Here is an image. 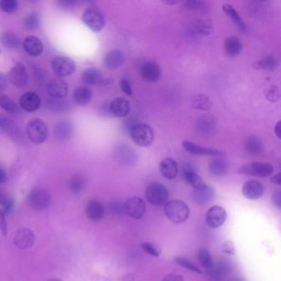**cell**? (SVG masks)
Instances as JSON below:
<instances>
[{
    "mask_svg": "<svg viewBox=\"0 0 281 281\" xmlns=\"http://www.w3.org/2000/svg\"><path fill=\"white\" fill-rule=\"evenodd\" d=\"M164 213L171 223L178 225L187 220L190 216V209L184 201L173 200L165 204Z\"/></svg>",
    "mask_w": 281,
    "mask_h": 281,
    "instance_id": "6da1fadb",
    "label": "cell"
},
{
    "mask_svg": "<svg viewBox=\"0 0 281 281\" xmlns=\"http://www.w3.org/2000/svg\"><path fill=\"white\" fill-rule=\"evenodd\" d=\"M130 133L132 140L139 147H150L154 140L153 129L147 124H134L131 126Z\"/></svg>",
    "mask_w": 281,
    "mask_h": 281,
    "instance_id": "7a4b0ae2",
    "label": "cell"
},
{
    "mask_svg": "<svg viewBox=\"0 0 281 281\" xmlns=\"http://www.w3.org/2000/svg\"><path fill=\"white\" fill-rule=\"evenodd\" d=\"M26 133L30 141L35 145H41L48 138L47 126L40 118H33L28 121Z\"/></svg>",
    "mask_w": 281,
    "mask_h": 281,
    "instance_id": "3957f363",
    "label": "cell"
},
{
    "mask_svg": "<svg viewBox=\"0 0 281 281\" xmlns=\"http://www.w3.org/2000/svg\"><path fill=\"white\" fill-rule=\"evenodd\" d=\"M147 201L154 206H161L169 201V193L165 186L159 182H152L145 190Z\"/></svg>",
    "mask_w": 281,
    "mask_h": 281,
    "instance_id": "277c9868",
    "label": "cell"
},
{
    "mask_svg": "<svg viewBox=\"0 0 281 281\" xmlns=\"http://www.w3.org/2000/svg\"><path fill=\"white\" fill-rule=\"evenodd\" d=\"M51 69L57 77L66 78L75 74L76 64L70 57L57 56L51 61Z\"/></svg>",
    "mask_w": 281,
    "mask_h": 281,
    "instance_id": "5b68a950",
    "label": "cell"
},
{
    "mask_svg": "<svg viewBox=\"0 0 281 281\" xmlns=\"http://www.w3.org/2000/svg\"><path fill=\"white\" fill-rule=\"evenodd\" d=\"M83 21L84 24L94 32L102 31L106 24V20L102 12L97 8L93 7L87 8L84 10L83 14Z\"/></svg>",
    "mask_w": 281,
    "mask_h": 281,
    "instance_id": "8992f818",
    "label": "cell"
},
{
    "mask_svg": "<svg viewBox=\"0 0 281 281\" xmlns=\"http://www.w3.org/2000/svg\"><path fill=\"white\" fill-rule=\"evenodd\" d=\"M239 173L258 177H268L273 174L274 168L271 164L262 162H252L245 164L239 170Z\"/></svg>",
    "mask_w": 281,
    "mask_h": 281,
    "instance_id": "52a82bcc",
    "label": "cell"
},
{
    "mask_svg": "<svg viewBox=\"0 0 281 281\" xmlns=\"http://www.w3.org/2000/svg\"><path fill=\"white\" fill-rule=\"evenodd\" d=\"M27 201L32 209L39 211L48 208L51 201V195L46 190L37 188L30 192Z\"/></svg>",
    "mask_w": 281,
    "mask_h": 281,
    "instance_id": "ba28073f",
    "label": "cell"
},
{
    "mask_svg": "<svg viewBox=\"0 0 281 281\" xmlns=\"http://www.w3.org/2000/svg\"><path fill=\"white\" fill-rule=\"evenodd\" d=\"M146 211L145 201L138 196H133L126 200L124 204V212L130 217L139 220L144 217Z\"/></svg>",
    "mask_w": 281,
    "mask_h": 281,
    "instance_id": "9c48e42d",
    "label": "cell"
},
{
    "mask_svg": "<svg viewBox=\"0 0 281 281\" xmlns=\"http://www.w3.org/2000/svg\"><path fill=\"white\" fill-rule=\"evenodd\" d=\"M46 92L52 99L61 100L69 94V85L61 78L51 79L46 85Z\"/></svg>",
    "mask_w": 281,
    "mask_h": 281,
    "instance_id": "30bf717a",
    "label": "cell"
},
{
    "mask_svg": "<svg viewBox=\"0 0 281 281\" xmlns=\"http://www.w3.org/2000/svg\"><path fill=\"white\" fill-rule=\"evenodd\" d=\"M8 79L19 88L24 87L28 81V74L24 64L21 62H18L8 73Z\"/></svg>",
    "mask_w": 281,
    "mask_h": 281,
    "instance_id": "8fae6325",
    "label": "cell"
},
{
    "mask_svg": "<svg viewBox=\"0 0 281 281\" xmlns=\"http://www.w3.org/2000/svg\"><path fill=\"white\" fill-rule=\"evenodd\" d=\"M226 219V210L220 206L211 207L206 215L207 225L213 228H220V226L225 224Z\"/></svg>",
    "mask_w": 281,
    "mask_h": 281,
    "instance_id": "7c38bea8",
    "label": "cell"
},
{
    "mask_svg": "<svg viewBox=\"0 0 281 281\" xmlns=\"http://www.w3.org/2000/svg\"><path fill=\"white\" fill-rule=\"evenodd\" d=\"M41 105L40 96L34 92L29 91L25 93L20 96L19 106L22 110L27 112H34L39 109Z\"/></svg>",
    "mask_w": 281,
    "mask_h": 281,
    "instance_id": "4fadbf2b",
    "label": "cell"
},
{
    "mask_svg": "<svg viewBox=\"0 0 281 281\" xmlns=\"http://www.w3.org/2000/svg\"><path fill=\"white\" fill-rule=\"evenodd\" d=\"M182 147L187 152L193 155L214 156V157H223L225 155V153L220 150L202 147L188 140H185L182 142Z\"/></svg>",
    "mask_w": 281,
    "mask_h": 281,
    "instance_id": "5bb4252c",
    "label": "cell"
},
{
    "mask_svg": "<svg viewBox=\"0 0 281 281\" xmlns=\"http://www.w3.org/2000/svg\"><path fill=\"white\" fill-rule=\"evenodd\" d=\"M160 66L154 61H146L140 67V75L149 83H154L160 78Z\"/></svg>",
    "mask_w": 281,
    "mask_h": 281,
    "instance_id": "9a60e30c",
    "label": "cell"
},
{
    "mask_svg": "<svg viewBox=\"0 0 281 281\" xmlns=\"http://www.w3.org/2000/svg\"><path fill=\"white\" fill-rule=\"evenodd\" d=\"M35 234L28 228H20L14 236V243L19 249H27L35 243Z\"/></svg>",
    "mask_w": 281,
    "mask_h": 281,
    "instance_id": "2e32d148",
    "label": "cell"
},
{
    "mask_svg": "<svg viewBox=\"0 0 281 281\" xmlns=\"http://www.w3.org/2000/svg\"><path fill=\"white\" fill-rule=\"evenodd\" d=\"M242 192L246 198L249 200L260 199L264 195L265 188L262 183L257 180H251L245 182L242 188Z\"/></svg>",
    "mask_w": 281,
    "mask_h": 281,
    "instance_id": "e0dca14e",
    "label": "cell"
},
{
    "mask_svg": "<svg viewBox=\"0 0 281 281\" xmlns=\"http://www.w3.org/2000/svg\"><path fill=\"white\" fill-rule=\"evenodd\" d=\"M22 47L25 52L32 57L39 56L44 51V45L41 40L33 35L27 36V37H25L22 41Z\"/></svg>",
    "mask_w": 281,
    "mask_h": 281,
    "instance_id": "ac0fdd59",
    "label": "cell"
},
{
    "mask_svg": "<svg viewBox=\"0 0 281 281\" xmlns=\"http://www.w3.org/2000/svg\"><path fill=\"white\" fill-rule=\"evenodd\" d=\"M125 61V54L121 50H113L108 52L103 59V64L107 70H115L121 67Z\"/></svg>",
    "mask_w": 281,
    "mask_h": 281,
    "instance_id": "d6986e66",
    "label": "cell"
},
{
    "mask_svg": "<svg viewBox=\"0 0 281 281\" xmlns=\"http://www.w3.org/2000/svg\"><path fill=\"white\" fill-rule=\"evenodd\" d=\"M159 171L164 178L168 180L174 179L179 172L178 164L173 158H164L159 164Z\"/></svg>",
    "mask_w": 281,
    "mask_h": 281,
    "instance_id": "ffe728a7",
    "label": "cell"
},
{
    "mask_svg": "<svg viewBox=\"0 0 281 281\" xmlns=\"http://www.w3.org/2000/svg\"><path fill=\"white\" fill-rule=\"evenodd\" d=\"M182 176L186 182L192 186L194 189H198L206 185L201 176L196 172L191 164H186L182 169Z\"/></svg>",
    "mask_w": 281,
    "mask_h": 281,
    "instance_id": "44dd1931",
    "label": "cell"
},
{
    "mask_svg": "<svg viewBox=\"0 0 281 281\" xmlns=\"http://www.w3.org/2000/svg\"><path fill=\"white\" fill-rule=\"evenodd\" d=\"M111 114L116 117H126L131 112V103L123 97H117L110 103Z\"/></svg>",
    "mask_w": 281,
    "mask_h": 281,
    "instance_id": "7402d4cb",
    "label": "cell"
},
{
    "mask_svg": "<svg viewBox=\"0 0 281 281\" xmlns=\"http://www.w3.org/2000/svg\"><path fill=\"white\" fill-rule=\"evenodd\" d=\"M114 153H115V158L122 164L131 165V164H135L137 161V155L134 151L125 145L118 146L115 149Z\"/></svg>",
    "mask_w": 281,
    "mask_h": 281,
    "instance_id": "603a6c76",
    "label": "cell"
},
{
    "mask_svg": "<svg viewBox=\"0 0 281 281\" xmlns=\"http://www.w3.org/2000/svg\"><path fill=\"white\" fill-rule=\"evenodd\" d=\"M214 188L207 184L198 189H194L192 191L193 201L199 205H206L214 198Z\"/></svg>",
    "mask_w": 281,
    "mask_h": 281,
    "instance_id": "cb8c5ba5",
    "label": "cell"
},
{
    "mask_svg": "<svg viewBox=\"0 0 281 281\" xmlns=\"http://www.w3.org/2000/svg\"><path fill=\"white\" fill-rule=\"evenodd\" d=\"M54 133L57 139L65 141L70 139L74 134V127L70 121L63 120L58 122L55 126Z\"/></svg>",
    "mask_w": 281,
    "mask_h": 281,
    "instance_id": "d4e9b609",
    "label": "cell"
},
{
    "mask_svg": "<svg viewBox=\"0 0 281 281\" xmlns=\"http://www.w3.org/2000/svg\"><path fill=\"white\" fill-rule=\"evenodd\" d=\"M0 43L4 48L15 50L21 46V39L15 32L5 31L0 34Z\"/></svg>",
    "mask_w": 281,
    "mask_h": 281,
    "instance_id": "484cf974",
    "label": "cell"
},
{
    "mask_svg": "<svg viewBox=\"0 0 281 281\" xmlns=\"http://www.w3.org/2000/svg\"><path fill=\"white\" fill-rule=\"evenodd\" d=\"M85 212L89 220L98 221L104 216V206L97 201H89L86 206Z\"/></svg>",
    "mask_w": 281,
    "mask_h": 281,
    "instance_id": "4316f807",
    "label": "cell"
},
{
    "mask_svg": "<svg viewBox=\"0 0 281 281\" xmlns=\"http://www.w3.org/2000/svg\"><path fill=\"white\" fill-rule=\"evenodd\" d=\"M209 171L215 177H223L228 172V162L223 157H216L209 163Z\"/></svg>",
    "mask_w": 281,
    "mask_h": 281,
    "instance_id": "83f0119b",
    "label": "cell"
},
{
    "mask_svg": "<svg viewBox=\"0 0 281 281\" xmlns=\"http://www.w3.org/2000/svg\"><path fill=\"white\" fill-rule=\"evenodd\" d=\"M93 98V92L86 86H80L75 89L73 94V99L76 104L85 106L91 102Z\"/></svg>",
    "mask_w": 281,
    "mask_h": 281,
    "instance_id": "f1b7e54d",
    "label": "cell"
},
{
    "mask_svg": "<svg viewBox=\"0 0 281 281\" xmlns=\"http://www.w3.org/2000/svg\"><path fill=\"white\" fill-rule=\"evenodd\" d=\"M222 8L225 15L228 17L231 21H233V23L238 27V28L240 31L246 32V24H245V22H244L240 15H239V13L237 12L235 8H233V5H231L229 3H225L223 5Z\"/></svg>",
    "mask_w": 281,
    "mask_h": 281,
    "instance_id": "f546056e",
    "label": "cell"
},
{
    "mask_svg": "<svg viewBox=\"0 0 281 281\" xmlns=\"http://www.w3.org/2000/svg\"><path fill=\"white\" fill-rule=\"evenodd\" d=\"M81 79L83 83L88 85H96L101 83L103 78L102 72L96 68H88L82 73Z\"/></svg>",
    "mask_w": 281,
    "mask_h": 281,
    "instance_id": "4dcf8cb0",
    "label": "cell"
},
{
    "mask_svg": "<svg viewBox=\"0 0 281 281\" xmlns=\"http://www.w3.org/2000/svg\"><path fill=\"white\" fill-rule=\"evenodd\" d=\"M225 51L227 56L235 57L243 51V43L237 37H228L225 41Z\"/></svg>",
    "mask_w": 281,
    "mask_h": 281,
    "instance_id": "1f68e13d",
    "label": "cell"
},
{
    "mask_svg": "<svg viewBox=\"0 0 281 281\" xmlns=\"http://www.w3.org/2000/svg\"><path fill=\"white\" fill-rule=\"evenodd\" d=\"M213 25L209 19H198L190 26V31L196 35L207 36L212 32Z\"/></svg>",
    "mask_w": 281,
    "mask_h": 281,
    "instance_id": "d6a6232c",
    "label": "cell"
},
{
    "mask_svg": "<svg viewBox=\"0 0 281 281\" xmlns=\"http://www.w3.org/2000/svg\"><path fill=\"white\" fill-rule=\"evenodd\" d=\"M245 150L251 155H259L264 150L262 140L257 136L249 137L245 143Z\"/></svg>",
    "mask_w": 281,
    "mask_h": 281,
    "instance_id": "836d02e7",
    "label": "cell"
},
{
    "mask_svg": "<svg viewBox=\"0 0 281 281\" xmlns=\"http://www.w3.org/2000/svg\"><path fill=\"white\" fill-rule=\"evenodd\" d=\"M279 61L277 57L274 55H269L263 57L256 64L255 67L259 70H265V71H271L277 68Z\"/></svg>",
    "mask_w": 281,
    "mask_h": 281,
    "instance_id": "e575fe53",
    "label": "cell"
},
{
    "mask_svg": "<svg viewBox=\"0 0 281 281\" xmlns=\"http://www.w3.org/2000/svg\"><path fill=\"white\" fill-rule=\"evenodd\" d=\"M0 107L8 114L16 115L19 112V107L16 103L5 94H0Z\"/></svg>",
    "mask_w": 281,
    "mask_h": 281,
    "instance_id": "d590c367",
    "label": "cell"
},
{
    "mask_svg": "<svg viewBox=\"0 0 281 281\" xmlns=\"http://www.w3.org/2000/svg\"><path fill=\"white\" fill-rule=\"evenodd\" d=\"M212 102L209 99V97L200 94L196 95L192 100V107L196 110L207 111L211 107Z\"/></svg>",
    "mask_w": 281,
    "mask_h": 281,
    "instance_id": "8d00e7d4",
    "label": "cell"
},
{
    "mask_svg": "<svg viewBox=\"0 0 281 281\" xmlns=\"http://www.w3.org/2000/svg\"><path fill=\"white\" fill-rule=\"evenodd\" d=\"M196 127L200 133L209 134V132H211L214 130V122L210 118L203 116L197 121Z\"/></svg>",
    "mask_w": 281,
    "mask_h": 281,
    "instance_id": "74e56055",
    "label": "cell"
},
{
    "mask_svg": "<svg viewBox=\"0 0 281 281\" xmlns=\"http://www.w3.org/2000/svg\"><path fill=\"white\" fill-rule=\"evenodd\" d=\"M40 25V14L34 12L30 14L25 19L24 27L27 30L29 31H34L39 28Z\"/></svg>",
    "mask_w": 281,
    "mask_h": 281,
    "instance_id": "f35d334b",
    "label": "cell"
},
{
    "mask_svg": "<svg viewBox=\"0 0 281 281\" xmlns=\"http://www.w3.org/2000/svg\"><path fill=\"white\" fill-rule=\"evenodd\" d=\"M198 261L203 267L210 269L213 267V259L208 250L201 248L198 252Z\"/></svg>",
    "mask_w": 281,
    "mask_h": 281,
    "instance_id": "ab89813d",
    "label": "cell"
},
{
    "mask_svg": "<svg viewBox=\"0 0 281 281\" xmlns=\"http://www.w3.org/2000/svg\"><path fill=\"white\" fill-rule=\"evenodd\" d=\"M69 187L74 194H78V193L81 192L84 187V180H83V177L79 175L74 176L70 179Z\"/></svg>",
    "mask_w": 281,
    "mask_h": 281,
    "instance_id": "60d3db41",
    "label": "cell"
},
{
    "mask_svg": "<svg viewBox=\"0 0 281 281\" xmlns=\"http://www.w3.org/2000/svg\"><path fill=\"white\" fill-rule=\"evenodd\" d=\"M19 8V3L16 0H1L0 9L5 14L15 13Z\"/></svg>",
    "mask_w": 281,
    "mask_h": 281,
    "instance_id": "b9f144b4",
    "label": "cell"
},
{
    "mask_svg": "<svg viewBox=\"0 0 281 281\" xmlns=\"http://www.w3.org/2000/svg\"><path fill=\"white\" fill-rule=\"evenodd\" d=\"M186 7L188 9L194 11V12H206L207 11V5L206 2L204 1H198V0H188L184 2Z\"/></svg>",
    "mask_w": 281,
    "mask_h": 281,
    "instance_id": "7bdbcfd3",
    "label": "cell"
},
{
    "mask_svg": "<svg viewBox=\"0 0 281 281\" xmlns=\"http://www.w3.org/2000/svg\"><path fill=\"white\" fill-rule=\"evenodd\" d=\"M175 261H176V262H177L178 265H181L182 267L186 268V269L190 270V271H194V272H196V273H201V270H200L195 264L190 262V261L186 259V258H183V257H176Z\"/></svg>",
    "mask_w": 281,
    "mask_h": 281,
    "instance_id": "ee69618b",
    "label": "cell"
},
{
    "mask_svg": "<svg viewBox=\"0 0 281 281\" xmlns=\"http://www.w3.org/2000/svg\"><path fill=\"white\" fill-rule=\"evenodd\" d=\"M265 95L266 99L271 102H278L280 98H281L280 90L276 86H271V88L266 89Z\"/></svg>",
    "mask_w": 281,
    "mask_h": 281,
    "instance_id": "f6af8a7d",
    "label": "cell"
},
{
    "mask_svg": "<svg viewBox=\"0 0 281 281\" xmlns=\"http://www.w3.org/2000/svg\"><path fill=\"white\" fill-rule=\"evenodd\" d=\"M141 247L145 252H147L148 254L151 255L153 257H159L161 254V251L158 247L153 245L151 243H143L141 244Z\"/></svg>",
    "mask_w": 281,
    "mask_h": 281,
    "instance_id": "bcb514c9",
    "label": "cell"
},
{
    "mask_svg": "<svg viewBox=\"0 0 281 281\" xmlns=\"http://www.w3.org/2000/svg\"><path fill=\"white\" fill-rule=\"evenodd\" d=\"M119 85H120L121 91L123 92L124 94H126L128 96H131L133 94L131 84V82L129 81L128 78H121L120 79V82H119Z\"/></svg>",
    "mask_w": 281,
    "mask_h": 281,
    "instance_id": "7dc6e473",
    "label": "cell"
},
{
    "mask_svg": "<svg viewBox=\"0 0 281 281\" xmlns=\"http://www.w3.org/2000/svg\"><path fill=\"white\" fill-rule=\"evenodd\" d=\"M14 202V200L13 198H11L10 196H8V194L3 191V190H0V206L4 208V207L7 206L8 205Z\"/></svg>",
    "mask_w": 281,
    "mask_h": 281,
    "instance_id": "c3c4849f",
    "label": "cell"
},
{
    "mask_svg": "<svg viewBox=\"0 0 281 281\" xmlns=\"http://www.w3.org/2000/svg\"><path fill=\"white\" fill-rule=\"evenodd\" d=\"M0 231L3 236H6L8 232L7 222H6L5 214L2 210H0Z\"/></svg>",
    "mask_w": 281,
    "mask_h": 281,
    "instance_id": "681fc988",
    "label": "cell"
},
{
    "mask_svg": "<svg viewBox=\"0 0 281 281\" xmlns=\"http://www.w3.org/2000/svg\"><path fill=\"white\" fill-rule=\"evenodd\" d=\"M110 210L115 214H121L124 212V205L120 202H115L110 206Z\"/></svg>",
    "mask_w": 281,
    "mask_h": 281,
    "instance_id": "f907efd6",
    "label": "cell"
},
{
    "mask_svg": "<svg viewBox=\"0 0 281 281\" xmlns=\"http://www.w3.org/2000/svg\"><path fill=\"white\" fill-rule=\"evenodd\" d=\"M222 250L225 253L230 255L235 254V247H234V245L232 242L227 241L223 244Z\"/></svg>",
    "mask_w": 281,
    "mask_h": 281,
    "instance_id": "816d5d0a",
    "label": "cell"
},
{
    "mask_svg": "<svg viewBox=\"0 0 281 281\" xmlns=\"http://www.w3.org/2000/svg\"><path fill=\"white\" fill-rule=\"evenodd\" d=\"M8 86V79L6 75L0 73V94H2L3 91H5Z\"/></svg>",
    "mask_w": 281,
    "mask_h": 281,
    "instance_id": "f5cc1de1",
    "label": "cell"
},
{
    "mask_svg": "<svg viewBox=\"0 0 281 281\" xmlns=\"http://www.w3.org/2000/svg\"><path fill=\"white\" fill-rule=\"evenodd\" d=\"M272 201L276 205L278 209L281 208V190H276V192L273 193L272 195Z\"/></svg>",
    "mask_w": 281,
    "mask_h": 281,
    "instance_id": "db71d44e",
    "label": "cell"
},
{
    "mask_svg": "<svg viewBox=\"0 0 281 281\" xmlns=\"http://www.w3.org/2000/svg\"><path fill=\"white\" fill-rule=\"evenodd\" d=\"M163 281H184V279L182 276L177 274H169L164 277Z\"/></svg>",
    "mask_w": 281,
    "mask_h": 281,
    "instance_id": "11a10c76",
    "label": "cell"
},
{
    "mask_svg": "<svg viewBox=\"0 0 281 281\" xmlns=\"http://www.w3.org/2000/svg\"><path fill=\"white\" fill-rule=\"evenodd\" d=\"M281 121H279L275 126V134L278 139H281Z\"/></svg>",
    "mask_w": 281,
    "mask_h": 281,
    "instance_id": "9f6ffc18",
    "label": "cell"
},
{
    "mask_svg": "<svg viewBox=\"0 0 281 281\" xmlns=\"http://www.w3.org/2000/svg\"><path fill=\"white\" fill-rule=\"evenodd\" d=\"M271 183H274V184H276V185H281V173H277V174L275 175L274 177L271 178Z\"/></svg>",
    "mask_w": 281,
    "mask_h": 281,
    "instance_id": "6f0895ef",
    "label": "cell"
},
{
    "mask_svg": "<svg viewBox=\"0 0 281 281\" xmlns=\"http://www.w3.org/2000/svg\"><path fill=\"white\" fill-rule=\"evenodd\" d=\"M7 178H8V177H7L6 171L3 169L0 168V185L4 183L7 181Z\"/></svg>",
    "mask_w": 281,
    "mask_h": 281,
    "instance_id": "680465c9",
    "label": "cell"
},
{
    "mask_svg": "<svg viewBox=\"0 0 281 281\" xmlns=\"http://www.w3.org/2000/svg\"><path fill=\"white\" fill-rule=\"evenodd\" d=\"M4 126H3V115H0V134L4 133Z\"/></svg>",
    "mask_w": 281,
    "mask_h": 281,
    "instance_id": "91938a15",
    "label": "cell"
},
{
    "mask_svg": "<svg viewBox=\"0 0 281 281\" xmlns=\"http://www.w3.org/2000/svg\"><path fill=\"white\" fill-rule=\"evenodd\" d=\"M164 3L169 4V5H174V4H177L178 2L177 1H166V2H164Z\"/></svg>",
    "mask_w": 281,
    "mask_h": 281,
    "instance_id": "94428289",
    "label": "cell"
},
{
    "mask_svg": "<svg viewBox=\"0 0 281 281\" xmlns=\"http://www.w3.org/2000/svg\"><path fill=\"white\" fill-rule=\"evenodd\" d=\"M241 281V280H239V279H234V280H233V281Z\"/></svg>",
    "mask_w": 281,
    "mask_h": 281,
    "instance_id": "6125c7cd",
    "label": "cell"
},
{
    "mask_svg": "<svg viewBox=\"0 0 281 281\" xmlns=\"http://www.w3.org/2000/svg\"><path fill=\"white\" fill-rule=\"evenodd\" d=\"M60 281V280H51V281Z\"/></svg>",
    "mask_w": 281,
    "mask_h": 281,
    "instance_id": "be15d7a7",
    "label": "cell"
},
{
    "mask_svg": "<svg viewBox=\"0 0 281 281\" xmlns=\"http://www.w3.org/2000/svg\"><path fill=\"white\" fill-rule=\"evenodd\" d=\"M0 55H1V47H0Z\"/></svg>",
    "mask_w": 281,
    "mask_h": 281,
    "instance_id": "e7e4bbea",
    "label": "cell"
}]
</instances>
